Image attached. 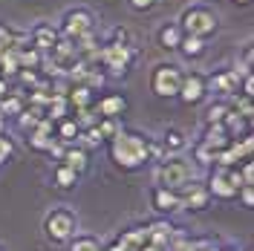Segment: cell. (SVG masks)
<instances>
[{"label":"cell","instance_id":"obj_1","mask_svg":"<svg viewBox=\"0 0 254 251\" xmlns=\"http://www.w3.org/2000/svg\"><path fill=\"white\" fill-rule=\"evenodd\" d=\"M107 153H110V162L119 171H142L150 162V136L136 130V127H122L119 136L107 141Z\"/></svg>","mask_w":254,"mask_h":251},{"label":"cell","instance_id":"obj_2","mask_svg":"<svg viewBox=\"0 0 254 251\" xmlns=\"http://www.w3.org/2000/svg\"><path fill=\"white\" fill-rule=\"evenodd\" d=\"M176 23H179V29L185 35L208 41L211 35H217V29H220V15L211 6H205V3H190V6H185L179 12Z\"/></svg>","mask_w":254,"mask_h":251},{"label":"cell","instance_id":"obj_3","mask_svg":"<svg viewBox=\"0 0 254 251\" xmlns=\"http://www.w3.org/2000/svg\"><path fill=\"white\" fill-rule=\"evenodd\" d=\"M159 188L179 190L182 185H188L190 179H196V165L188 156H165L156 162V173H153Z\"/></svg>","mask_w":254,"mask_h":251},{"label":"cell","instance_id":"obj_4","mask_svg":"<svg viewBox=\"0 0 254 251\" xmlns=\"http://www.w3.org/2000/svg\"><path fill=\"white\" fill-rule=\"evenodd\" d=\"M78 234V214L72 208H52L44 217V237L52 246H66L72 237Z\"/></svg>","mask_w":254,"mask_h":251},{"label":"cell","instance_id":"obj_5","mask_svg":"<svg viewBox=\"0 0 254 251\" xmlns=\"http://www.w3.org/2000/svg\"><path fill=\"white\" fill-rule=\"evenodd\" d=\"M139 58V49L136 47H122V44H110V41H101V52H98V63L107 69L104 75L110 78H125L130 72V66Z\"/></svg>","mask_w":254,"mask_h":251},{"label":"cell","instance_id":"obj_6","mask_svg":"<svg viewBox=\"0 0 254 251\" xmlns=\"http://www.w3.org/2000/svg\"><path fill=\"white\" fill-rule=\"evenodd\" d=\"M182 66L174 61H162L156 63L153 69H150V78H147V84H150V93L156 95V98H176V93H179V84H182Z\"/></svg>","mask_w":254,"mask_h":251},{"label":"cell","instance_id":"obj_7","mask_svg":"<svg viewBox=\"0 0 254 251\" xmlns=\"http://www.w3.org/2000/svg\"><path fill=\"white\" fill-rule=\"evenodd\" d=\"M93 29H95V15L87 6H72L58 20V32H61L64 38H69V41H78L81 35H87V32H93Z\"/></svg>","mask_w":254,"mask_h":251},{"label":"cell","instance_id":"obj_8","mask_svg":"<svg viewBox=\"0 0 254 251\" xmlns=\"http://www.w3.org/2000/svg\"><path fill=\"white\" fill-rule=\"evenodd\" d=\"M249 69H214L211 75H205L208 93H214V98H231L240 93V81Z\"/></svg>","mask_w":254,"mask_h":251},{"label":"cell","instance_id":"obj_9","mask_svg":"<svg viewBox=\"0 0 254 251\" xmlns=\"http://www.w3.org/2000/svg\"><path fill=\"white\" fill-rule=\"evenodd\" d=\"M176 193H179V211L199 214V211H205L211 205V193H208L205 182H199V179H190L188 185H182Z\"/></svg>","mask_w":254,"mask_h":251},{"label":"cell","instance_id":"obj_10","mask_svg":"<svg viewBox=\"0 0 254 251\" xmlns=\"http://www.w3.org/2000/svg\"><path fill=\"white\" fill-rule=\"evenodd\" d=\"M176 98L182 101V104H199V101H205L208 98V81L202 72H196V69H188V72H182V84H179V93Z\"/></svg>","mask_w":254,"mask_h":251},{"label":"cell","instance_id":"obj_11","mask_svg":"<svg viewBox=\"0 0 254 251\" xmlns=\"http://www.w3.org/2000/svg\"><path fill=\"white\" fill-rule=\"evenodd\" d=\"M205 188L211 193V199H220V202H231V199H237V188L231 185V179H228V171L225 168H208V179H205Z\"/></svg>","mask_w":254,"mask_h":251},{"label":"cell","instance_id":"obj_12","mask_svg":"<svg viewBox=\"0 0 254 251\" xmlns=\"http://www.w3.org/2000/svg\"><path fill=\"white\" fill-rule=\"evenodd\" d=\"M29 32V41L32 47L38 49L41 55H49V49L55 47V41L61 38V32H58V23H49V20H38Z\"/></svg>","mask_w":254,"mask_h":251},{"label":"cell","instance_id":"obj_13","mask_svg":"<svg viewBox=\"0 0 254 251\" xmlns=\"http://www.w3.org/2000/svg\"><path fill=\"white\" fill-rule=\"evenodd\" d=\"M93 107L98 113V119H122L130 107V101L125 93H104L101 98H95Z\"/></svg>","mask_w":254,"mask_h":251},{"label":"cell","instance_id":"obj_14","mask_svg":"<svg viewBox=\"0 0 254 251\" xmlns=\"http://www.w3.org/2000/svg\"><path fill=\"white\" fill-rule=\"evenodd\" d=\"M147 196H150V208L156 211L159 217H171V214H176V211H179V193H176V190L150 185Z\"/></svg>","mask_w":254,"mask_h":251},{"label":"cell","instance_id":"obj_15","mask_svg":"<svg viewBox=\"0 0 254 251\" xmlns=\"http://www.w3.org/2000/svg\"><path fill=\"white\" fill-rule=\"evenodd\" d=\"M188 144H190V139L182 127H165L162 136H159V147H162L165 156H182L188 150Z\"/></svg>","mask_w":254,"mask_h":251},{"label":"cell","instance_id":"obj_16","mask_svg":"<svg viewBox=\"0 0 254 251\" xmlns=\"http://www.w3.org/2000/svg\"><path fill=\"white\" fill-rule=\"evenodd\" d=\"M122 251H139L142 246H147V222L142 225H133V228H125L122 234L113 240Z\"/></svg>","mask_w":254,"mask_h":251},{"label":"cell","instance_id":"obj_17","mask_svg":"<svg viewBox=\"0 0 254 251\" xmlns=\"http://www.w3.org/2000/svg\"><path fill=\"white\" fill-rule=\"evenodd\" d=\"M176 225L171 220H153L147 222V243L150 246H156L159 251L168 249V243H171V237H174Z\"/></svg>","mask_w":254,"mask_h":251},{"label":"cell","instance_id":"obj_18","mask_svg":"<svg viewBox=\"0 0 254 251\" xmlns=\"http://www.w3.org/2000/svg\"><path fill=\"white\" fill-rule=\"evenodd\" d=\"M196 141H202V144H205L208 150H211V153L217 156L220 150H225V147L231 144V136L225 133V127H222V125H205L202 136H199Z\"/></svg>","mask_w":254,"mask_h":251},{"label":"cell","instance_id":"obj_19","mask_svg":"<svg viewBox=\"0 0 254 251\" xmlns=\"http://www.w3.org/2000/svg\"><path fill=\"white\" fill-rule=\"evenodd\" d=\"M182 35H185V32L179 29L176 20H165V23L156 29L159 49H165V52H176V49H179V41H182Z\"/></svg>","mask_w":254,"mask_h":251},{"label":"cell","instance_id":"obj_20","mask_svg":"<svg viewBox=\"0 0 254 251\" xmlns=\"http://www.w3.org/2000/svg\"><path fill=\"white\" fill-rule=\"evenodd\" d=\"M66 104H69V113L87 110V107L95 104V93L90 87H84V84H69V90H66Z\"/></svg>","mask_w":254,"mask_h":251},{"label":"cell","instance_id":"obj_21","mask_svg":"<svg viewBox=\"0 0 254 251\" xmlns=\"http://www.w3.org/2000/svg\"><path fill=\"white\" fill-rule=\"evenodd\" d=\"M61 162L66 165V168H72L78 176H84V173L90 171V153H87L84 147H78V144H66Z\"/></svg>","mask_w":254,"mask_h":251},{"label":"cell","instance_id":"obj_22","mask_svg":"<svg viewBox=\"0 0 254 251\" xmlns=\"http://www.w3.org/2000/svg\"><path fill=\"white\" fill-rule=\"evenodd\" d=\"M182 58H188V61H199L202 55L208 52V44L202 38H193V35H182V41H179V49H176Z\"/></svg>","mask_w":254,"mask_h":251},{"label":"cell","instance_id":"obj_23","mask_svg":"<svg viewBox=\"0 0 254 251\" xmlns=\"http://www.w3.org/2000/svg\"><path fill=\"white\" fill-rule=\"evenodd\" d=\"M222 127H225V133H228L231 139H240V136H249V133H252V119H246V116H240L237 110H231L225 116Z\"/></svg>","mask_w":254,"mask_h":251},{"label":"cell","instance_id":"obj_24","mask_svg":"<svg viewBox=\"0 0 254 251\" xmlns=\"http://www.w3.org/2000/svg\"><path fill=\"white\" fill-rule=\"evenodd\" d=\"M23 110H26L23 90H12L6 98H0V113H3V119H17Z\"/></svg>","mask_w":254,"mask_h":251},{"label":"cell","instance_id":"obj_25","mask_svg":"<svg viewBox=\"0 0 254 251\" xmlns=\"http://www.w3.org/2000/svg\"><path fill=\"white\" fill-rule=\"evenodd\" d=\"M81 136V127L78 122L72 119V116H66V119H61V122H55V139L61 141V144H75Z\"/></svg>","mask_w":254,"mask_h":251},{"label":"cell","instance_id":"obj_26","mask_svg":"<svg viewBox=\"0 0 254 251\" xmlns=\"http://www.w3.org/2000/svg\"><path fill=\"white\" fill-rule=\"evenodd\" d=\"M78 179H81L78 173L72 171V168H66L64 162H55V165H52V182L61 190H72L78 185Z\"/></svg>","mask_w":254,"mask_h":251},{"label":"cell","instance_id":"obj_27","mask_svg":"<svg viewBox=\"0 0 254 251\" xmlns=\"http://www.w3.org/2000/svg\"><path fill=\"white\" fill-rule=\"evenodd\" d=\"M228 113H231L228 98H214V101H208L205 113H202V122H205V125H222Z\"/></svg>","mask_w":254,"mask_h":251},{"label":"cell","instance_id":"obj_28","mask_svg":"<svg viewBox=\"0 0 254 251\" xmlns=\"http://www.w3.org/2000/svg\"><path fill=\"white\" fill-rule=\"evenodd\" d=\"M41 119H47V116H44V110H38V107H26V110L15 119V125H17V130L26 136V133H32V130L38 127V122H41Z\"/></svg>","mask_w":254,"mask_h":251},{"label":"cell","instance_id":"obj_29","mask_svg":"<svg viewBox=\"0 0 254 251\" xmlns=\"http://www.w3.org/2000/svg\"><path fill=\"white\" fill-rule=\"evenodd\" d=\"M17 52V63H20V69H41L44 66V55L38 52V49L32 47H23V49H15Z\"/></svg>","mask_w":254,"mask_h":251},{"label":"cell","instance_id":"obj_30","mask_svg":"<svg viewBox=\"0 0 254 251\" xmlns=\"http://www.w3.org/2000/svg\"><path fill=\"white\" fill-rule=\"evenodd\" d=\"M101 240L95 234H75L69 243H66V251H101Z\"/></svg>","mask_w":254,"mask_h":251},{"label":"cell","instance_id":"obj_31","mask_svg":"<svg viewBox=\"0 0 254 251\" xmlns=\"http://www.w3.org/2000/svg\"><path fill=\"white\" fill-rule=\"evenodd\" d=\"M44 113H47L49 122H61V119H66V116H69V104H66V95H52Z\"/></svg>","mask_w":254,"mask_h":251},{"label":"cell","instance_id":"obj_32","mask_svg":"<svg viewBox=\"0 0 254 251\" xmlns=\"http://www.w3.org/2000/svg\"><path fill=\"white\" fill-rule=\"evenodd\" d=\"M188 147H190V162H193L196 168H214V153L208 150L202 141H193Z\"/></svg>","mask_w":254,"mask_h":251},{"label":"cell","instance_id":"obj_33","mask_svg":"<svg viewBox=\"0 0 254 251\" xmlns=\"http://www.w3.org/2000/svg\"><path fill=\"white\" fill-rule=\"evenodd\" d=\"M78 147H84L87 153L90 150H95V147H101L104 144V139H101V133H98V127H87V130H81V136H78V141H75Z\"/></svg>","mask_w":254,"mask_h":251},{"label":"cell","instance_id":"obj_34","mask_svg":"<svg viewBox=\"0 0 254 251\" xmlns=\"http://www.w3.org/2000/svg\"><path fill=\"white\" fill-rule=\"evenodd\" d=\"M231 153L240 159V162H246V159H252V150H254V141H252V133L249 136H240V139H231Z\"/></svg>","mask_w":254,"mask_h":251},{"label":"cell","instance_id":"obj_35","mask_svg":"<svg viewBox=\"0 0 254 251\" xmlns=\"http://www.w3.org/2000/svg\"><path fill=\"white\" fill-rule=\"evenodd\" d=\"M98 133H101V139H104V144H107V141H113L116 139V136H119V130H122V119H98Z\"/></svg>","mask_w":254,"mask_h":251},{"label":"cell","instance_id":"obj_36","mask_svg":"<svg viewBox=\"0 0 254 251\" xmlns=\"http://www.w3.org/2000/svg\"><path fill=\"white\" fill-rule=\"evenodd\" d=\"M52 141H55V136H47V133H38V130H32V133H26V144H29L32 150H38V153H49Z\"/></svg>","mask_w":254,"mask_h":251},{"label":"cell","instance_id":"obj_37","mask_svg":"<svg viewBox=\"0 0 254 251\" xmlns=\"http://www.w3.org/2000/svg\"><path fill=\"white\" fill-rule=\"evenodd\" d=\"M41 78H44V69H20L15 75V81L23 90H35V87L41 84Z\"/></svg>","mask_w":254,"mask_h":251},{"label":"cell","instance_id":"obj_38","mask_svg":"<svg viewBox=\"0 0 254 251\" xmlns=\"http://www.w3.org/2000/svg\"><path fill=\"white\" fill-rule=\"evenodd\" d=\"M17 35H20V29H15L12 23H3L0 20V49H15Z\"/></svg>","mask_w":254,"mask_h":251},{"label":"cell","instance_id":"obj_39","mask_svg":"<svg viewBox=\"0 0 254 251\" xmlns=\"http://www.w3.org/2000/svg\"><path fill=\"white\" fill-rule=\"evenodd\" d=\"M107 41H110V44H122V47H136V44H133V35H130L125 26H113Z\"/></svg>","mask_w":254,"mask_h":251},{"label":"cell","instance_id":"obj_40","mask_svg":"<svg viewBox=\"0 0 254 251\" xmlns=\"http://www.w3.org/2000/svg\"><path fill=\"white\" fill-rule=\"evenodd\" d=\"M12 156H15V141L9 139L6 133H0V168H3Z\"/></svg>","mask_w":254,"mask_h":251},{"label":"cell","instance_id":"obj_41","mask_svg":"<svg viewBox=\"0 0 254 251\" xmlns=\"http://www.w3.org/2000/svg\"><path fill=\"white\" fill-rule=\"evenodd\" d=\"M237 199L246 211H252L254 208V185H243V188L237 190Z\"/></svg>","mask_w":254,"mask_h":251},{"label":"cell","instance_id":"obj_42","mask_svg":"<svg viewBox=\"0 0 254 251\" xmlns=\"http://www.w3.org/2000/svg\"><path fill=\"white\" fill-rule=\"evenodd\" d=\"M159 0H127V6L133 9V12H150V9H156Z\"/></svg>","mask_w":254,"mask_h":251},{"label":"cell","instance_id":"obj_43","mask_svg":"<svg viewBox=\"0 0 254 251\" xmlns=\"http://www.w3.org/2000/svg\"><path fill=\"white\" fill-rule=\"evenodd\" d=\"M240 176H243V182H246V185H254V168H252V159L240 162Z\"/></svg>","mask_w":254,"mask_h":251},{"label":"cell","instance_id":"obj_44","mask_svg":"<svg viewBox=\"0 0 254 251\" xmlns=\"http://www.w3.org/2000/svg\"><path fill=\"white\" fill-rule=\"evenodd\" d=\"M252 61H254V49H252V44H246L243 47V55H240V69H249L252 72Z\"/></svg>","mask_w":254,"mask_h":251},{"label":"cell","instance_id":"obj_45","mask_svg":"<svg viewBox=\"0 0 254 251\" xmlns=\"http://www.w3.org/2000/svg\"><path fill=\"white\" fill-rule=\"evenodd\" d=\"M240 95H249V98L254 95V75L252 72H246L243 81H240Z\"/></svg>","mask_w":254,"mask_h":251},{"label":"cell","instance_id":"obj_46","mask_svg":"<svg viewBox=\"0 0 254 251\" xmlns=\"http://www.w3.org/2000/svg\"><path fill=\"white\" fill-rule=\"evenodd\" d=\"M9 93H12V81H6L3 75H0V98H6Z\"/></svg>","mask_w":254,"mask_h":251},{"label":"cell","instance_id":"obj_47","mask_svg":"<svg viewBox=\"0 0 254 251\" xmlns=\"http://www.w3.org/2000/svg\"><path fill=\"white\" fill-rule=\"evenodd\" d=\"M101 251H122L116 243H107V246H101Z\"/></svg>","mask_w":254,"mask_h":251},{"label":"cell","instance_id":"obj_48","mask_svg":"<svg viewBox=\"0 0 254 251\" xmlns=\"http://www.w3.org/2000/svg\"><path fill=\"white\" fill-rule=\"evenodd\" d=\"M0 133H6V119H3V113H0Z\"/></svg>","mask_w":254,"mask_h":251},{"label":"cell","instance_id":"obj_49","mask_svg":"<svg viewBox=\"0 0 254 251\" xmlns=\"http://www.w3.org/2000/svg\"><path fill=\"white\" fill-rule=\"evenodd\" d=\"M139 251H159V249H156V246H150V243H147V246H142Z\"/></svg>","mask_w":254,"mask_h":251},{"label":"cell","instance_id":"obj_50","mask_svg":"<svg viewBox=\"0 0 254 251\" xmlns=\"http://www.w3.org/2000/svg\"><path fill=\"white\" fill-rule=\"evenodd\" d=\"M234 3H240V6H249V3H252V0H234Z\"/></svg>","mask_w":254,"mask_h":251},{"label":"cell","instance_id":"obj_51","mask_svg":"<svg viewBox=\"0 0 254 251\" xmlns=\"http://www.w3.org/2000/svg\"><path fill=\"white\" fill-rule=\"evenodd\" d=\"M246 251H249V249H246Z\"/></svg>","mask_w":254,"mask_h":251}]
</instances>
